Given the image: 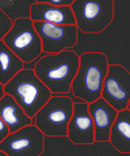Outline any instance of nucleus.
Wrapping results in <instances>:
<instances>
[{
    "label": "nucleus",
    "mask_w": 130,
    "mask_h": 156,
    "mask_svg": "<svg viewBox=\"0 0 130 156\" xmlns=\"http://www.w3.org/2000/svg\"><path fill=\"white\" fill-rule=\"evenodd\" d=\"M70 8L83 34L103 31L113 20V0H74Z\"/></svg>",
    "instance_id": "423d86ee"
},
{
    "label": "nucleus",
    "mask_w": 130,
    "mask_h": 156,
    "mask_svg": "<svg viewBox=\"0 0 130 156\" xmlns=\"http://www.w3.org/2000/svg\"><path fill=\"white\" fill-rule=\"evenodd\" d=\"M22 69H25V62L0 41V83L7 85Z\"/></svg>",
    "instance_id": "f3484780"
},
{
    "label": "nucleus",
    "mask_w": 130,
    "mask_h": 156,
    "mask_svg": "<svg viewBox=\"0 0 130 156\" xmlns=\"http://www.w3.org/2000/svg\"><path fill=\"white\" fill-rule=\"evenodd\" d=\"M37 0H0V11L12 21L31 17V7Z\"/></svg>",
    "instance_id": "a211bd4d"
},
{
    "label": "nucleus",
    "mask_w": 130,
    "mask_h": 156,
    "mask_svg": "<svg viewBox=\"0 0 130 156\" xmlns=\"http://www.w3.org/2000/svg\"><path fill=\"white\" fill-rule=\"evenodd\" d=\"M100 98L117 112L128 108L130 103V72L117 64L108 65Z\"/></svg>",
    "instance_id": "9b49d317"
},
{
    "label": "nucleus",
    "mask_w": 130,
    "mask_h": 156,
    "mask_svg": "<svg viewBox=\"0 0 130 156\" xmlns=\"http://www.w3.org/2000/svg\"><path fill=\"white\" fill-rule=\"evenodd\" d=\"M12 27H13V21L5 13L0 11V41L4 37H7V34L12 30Z\"/></svg>",
    "instance_id": "6ab92c4d"
},
{
    "label": "nucleus",
    "mask_w": 130,
    "mask_h": 156,
    "mask_svg": "<svg viewBox=\"0 0 130 156\" xmlns=\"http://www.w3.org/2000/svg\"><path fill=\"white\" fill-rule=\"evenodd\" d=\"M4 91L13 96L31 119L54 96L51 90L38 78L34 69H22L4 85Z\"/></svg>",
    "instance_id": "20e7f679"
},
{
    "label": "nucleus",
    "mask_w": 130,
    "mask_h": 156,
    "mask_svg": "<svg viewBox=\"0 0 130 156\" xmlns=\"http://www.w3.org/2000/svg\"><path fill=\"white\" fill-rule=\"evenodd\" d=\"M34 27L40 37L42 48L46 55L72 50L78 41V27L76 25L34 22Z\"/></svg>",
    "instance_id": "9d476101"
},
{
    "label": "nucleus",
    "mask_w": 130,
    "mask_h": 156,
    "mask_svg": "<svg viewBox=\"0 0 130 156\" xmlns=\"http://www.w3.org/2000/svg\"><path fill=\"white\" fill-rule=\"evenodd\" d=\"M11 133L12 131L9 129V125L4 120L0 119V140H4Z\"/></svg>",
    "instance_id": "412c9836"
},
{
    "label": "nucleus",
    "mask_w": 130,
    "mask_h": 156,
    "mask_svg": "<svg viewBox=\"0 0 130 156\" xmlns=\"http://www.w3.org/2000/svg\"><path fill=\"white\" fill-rule=\"evenodd\" d=\"M130 2L113 0V20L103 31H78L77 44L72 48L81 56L85 52L103 53L108 64L121 65L130 72Z\"/></svg>",
    "instance_id": "f257e3e1"
},
{
    "label": "nucleus",
    "mask_w": 130,
    "mask_h": 156,
    "mask_svg": "<svg viewBox=\"0 0 130 156\" xmlns=\"http://www.w3.org/2000/svg\"><path fill=\"white\" fill-rule=\"evenodd\" d=\"M43 156H121V154L107 142L93 143H74L68 135L48 136L44 135V150Z\"/></svg>",
    "instance_id": "6e6552de"
},
{
    "label": "nucleus",
    "mask_w": 130,
    "mask_h": 156,
    "mask_svg": "<svg viewBox=\"0 0 130 156\" xmlns=\"http://www.w3.org/2000/svg\"><path fill=\"white\" fill-rule=\"evenodd\" d=\"M74 101L66 95H54L33 117V124L48 136L68 134V124Z\"/></svg>",
    "instance_id": "39448f33"
},
{
    "label": "nucleus",
    "mask_w": 130,
    "mask_h": 156,
    "mask_svg": "<svg viewBox=\"0 0 130 156\" xmlns=\"http://www.w3.org/2000/svg\"><path fill=\"white\" fill-rule=\"evenodd\" d=\"M0 119L9 125L12 133L33 124L31 117H29L22 107L13 99V96L8 94L0 98Z\"/></svg>",
    "instance_id": "2eb2a0df"
},
{
    "label": "nucleus",
    "mask_w": 130,
    "mask_h": 156,
    "mask_svg": "<svg viewBox=\"0 0 130 156\" xmlns=\"http://www.w3.org/2000/svg\"><path fill=\"white\" fill-rule=\"evenodd\" d=\"M89 112L94 122L95 142L109 140V131L117 116V111L112 105H109L103 98H99L89 103Z\"/></svg>",
    "instance_id": "ddd939ff"
},
{
    "label": "nucleus",
    "mask_w": 130,
    "mask_h": 156,
    "mask_svg": "<svg viewBox=\"0 0 130 156\" xmlns=\"http://www.w3.org/2000/svg\"><path fill=\"white\" fill-rule=\"evenodd\" d=\"M2 41L21 60L27 64L42 55V41L31 18H20L13 22L12 30Z\"/></svg>",
    "instance_id": "0eeeda50"
},
{
    "label": "nucleus",
    "mask_w": 130,
    "mask_h": 156,
    "mask_svg": "<svg viewBox=\"0 0 130 156\" xmlns=\"http://www.w3.org/2000/svg\"><path fill=\"white\" fill-rule=\"evenodd\" d=\"M43 3H47L54 7H70L74 0H40Z\"/></svg>",
    "instance_id": "aec40b11"
},
{
    "label": "nucleus",
    "mask_w": 130,
    "mask_h": 156,
    "mask_svg": "<svg viewBox=\"0 0 130 156\" xmlns=\"http://www.w3.org/2000/svg\"><path fill=\"white\" fill-rule=\"evenodd\" d=\"M108 60L103 53L85 52L79 56V68L72 82L70 92L74 98L91 103L102 95L104 78L108 72Z\"/></svg>",
    "instance_id": "7ed1b4c3"
},
{
    "label": "nucleus",
    "mask_w": 130,
    "mask_h": 156,
    "mask_svg": "<svg viewBox=\"0 0 130 156\" xmlns=\"http://www.w3.org/2000/svg\"><path fill=\"white\" fill-rule=\"evenodd\" d=\"M109 143L121 154H130V109L117 112L109 131Z\"/></svg>",
    "instance_id": "dca6fc26"
},
{
    "label": "nucleus",
    "mask_w": 130,
    "mask_h": 156,
    "mask_svg": "<svg viewBox=\"0 0 130 156\" xmlns=\"http://www.w3.org/2000/svg\"><path fill=\"white\" fill-rule=\"evenodd\" d=\"M68 138L74 143H93L94 122L89 112V103L79 101L73 104V113L68 124Z\"/></svg>",
    "instance_id": "f8f14e48"
},
{
    "label": "nucleus",
    "mask_w": 130,
    "mask_h": 156,
    "mask_svg": "<svg viewBox=\"0 0 130 156\" xmlns=\"http://www.w3.org/2000/svg\"><path fill=\"white\" fill-rule=\"evenodd\" d=\"M40 56V60L34 66L38 78L54 95H66L70 92L72 82L79 68V56L72 50L51 55L42 52Z\"/></svg>",
    "instance_id": "f03ea898"
},
{
    "label": "nucleus",
    "mask_w": 130,
    "mask_h": 156,
    "mask_svg": "<svg viewBox=\"0 0 130 156\" xmlns=\"http://www.w3.org/2000/svg\"><path fill=\"white\" fill-rule=\"evenodd\" d=\"M0 150L8 156H39L44 150V134L35 124L26 125L0 140Z\"/></svg>",
    "instance_id": "1a4fd4ad"
},
{
    "label": "nucleus",
    "mask_w": 130,
    "mask_h": 156,
    "mask_svg": "<svg viewBox=\"0 0 130 156\" xmlns=\"http://www.w3.org/2000/svg\"><path fill=\"white\" fill-rule=\"evenodd\" d=\"M33 22H50L55 25H76V18L70 7H54L37 0L31 7Z\"/></svg>",
    "instance_id": "4468645a"
}]
</instances>
